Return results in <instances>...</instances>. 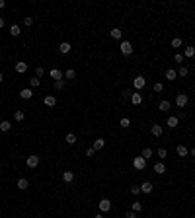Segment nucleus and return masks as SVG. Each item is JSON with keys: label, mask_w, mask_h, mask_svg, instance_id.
<instances>
[{"label": "nucleus", "mask_w": 195, "mask_h": 218, "mask_svg": "<svg viewBox=\"0 0 195 218\" xmlns=\"http://www.w3.org/2000/svg\"><path fill=\"white\" fill-rule=\"evenodd\" d=\"M119 51L123 53L125 57H129V55H133V45H131L129 41H121V45H119Z\"/></svg>", "instance_id": "f257e3e1"}, {"label": "nucleus", "mask_w": 195, "mask_h": 218, "mask_svg": "<svg viewBox=\"0 0 195 218\" xmlns=\"http://www.w3.org/2000/svg\"><path fill=\"white\" fill-rule=\"evenodd\" d=\"M133 168L135 169H144L146 168V160H144L143 156H137L135 160H133Z\"/></svg>", "instance_id": "f03ea898"}, {"label": "nucleus", "mask_w": 195, "mask_h": 218, "mask_svg": "<svg viewBox=\"0 0 195 218\" xmlns=\"http://www.w3.org/2000/svg\"><path fill=\"white\" fill-rule=\"evenodd\" d=\"M39 162H41V158L39 156H28V160H25V164H28V168H37L39 166Z\"/></svg>", "instance_id": "7ed1b4c3"}, {"label": "nucleus", "mask_w": 195, "mask_h": 218, "mask_svg": "<svg viewBox=\"0 0 195 218\" xmlns=\"http://www.w3.org/2000/svg\"><path fill=\"white\" fill-rule=\"evenodd\" d=\"M133 86H135V90H143L146 86V78L144 76H137L133 80Z\"/></svg>", "instance_id": "20e7f679"}, {"label": "nucleus", "mask_w": 195, "mask_h": 218, "mask_svg": "<svg viewBox=\"0 0 195 218\" xmlns=\"http://www.w3.org/2000/svg\"><path fill=\"white\" fill-rule=\"evenodd\" d=\"M51 78H53L55 82H59V80H65V72H62V70H59V68H53V70H51Z\"/></svg>", "instance_id": "39448f33"}, {"label": "nucleus", "mask_w": 195, "mask_h": 218, "mask_svg": "<svg viewBox=\"0 0 195 218\" xmlns=\"http://www.w3.org/2000/svg\"><path fill=\"white\" fill-rule=\"evenodd\" d=\"M98 206H99V210H102V212H107L109 209H111V201H109V199H102L98 203Z\"/></svg>", "instance_id": "423d86ee"}, {"label": "nucleus", "mask_w": 195, "mask_h": 218, "mask_svg": "<svg viewBox=\"0 0 195 218\" xmlns=\"http://www.w3.org/2000/svg\"><path fill=\"white\" fill-rule=\"evenodd\" d=\"M176 105H178V107H186V105H187V95L186 94L176 95Z\"/></svg>", "instance_id": "0eeeda50"}, {"label": "nucleus", "mask_w": 195, "mask_h": 218, "mask_svg": "<svg viewBox=\"0 0 195 218\" xmlns=\"http://www.w3.org/2000/svg\"><path fill=\"white\" fill-rule=\"evenodd\" d=\"M43 103L47 105V107H55V105H57V98H55V95H45Z\"/></svg>", "instance_id": "6e6552de"}, {"label": "nucleus", "mask_w": 195, "mask_h": 218, "mask_svg": "<svg viewBox=\"0 0 195 218\" xmlns=\"http://www.w3.org/2000/svg\"><path fill=\"white\" fill-rule=\"evenodd\" d=\"M152 189H154V185H152L150 181H144L143 185H141V193H146V195H148V193H152Z\"/></svg>", "instance_id": "1a4fd4ad"}, {"label": "nucleus", "mask_w": 195, "mask_h": 218, "mask_svg": "<svg viewBox=\"0 0 195 218\" xmlns=\"http://www.w3.org/2000/svg\"><path fill=\"white\" fill-rule=\"evenodd\" d=\"M16 185H18V189H20V191H25V189L29 187V181H28V179H25V177H20V179H18V183H16Z\"/></svg>", "instance_id": "9d476101"}, {"label": "nucleus", "mask_w": 195, "mask_h": 218, "mask_svg": "<svg viewBox=\"0 0 195 218\" xmlns=\"http://www.w3.org/2000/svg\"><path fill=\"white\" fill-rule=\"evenodd\" d=\"M62 181H65V183H72V181H74V172H62Z\"/></svg>", "instance_id": "9b49d317"}, {"label": "nucleus", "mask_w": 195, "mask_h": 218, "mask_svg": "<svg viewBox=\"0 0 195 218\" xmlns=\"http://www.w3.org/2000/svg\"><path fill=\"white\" fill-rule=\"evenodd\" d=\"M150 132H152L154 136H162L164 129H162V125H152V127H150Z\"/></svg>", "instance_id": "f8f14e48"}, {"label": "nucleus", "mask_w": 195, "mask_h": 218, "mask_svg": "<svg viewBox=\"0 0 195 218\" xmlns=\"http://www.w3.org/2000/svg\"><path fill=\"white\" fill-rule=\"evenodd\" d=\"M16 72L18 74L28 72V62H16Z\"/></svg>", "instance_id": "ddd939ff"}, {"label": "nucleus", "mask_w": 195, "mask_h": 218, "mask_svg": "<svg viewBox=\"0 0 195 218\" xmlns=\"http://www.w3.org/2000/svg\"><path fill=\"white\" fill-rule=\"evenodd\" d=\"M70 49H72V45H70V43H66V41L59 45V51L62 53V55H68V53H70Z\"/></svg>", "instance_id": "4468645a"}, {"label": "nucleus", "mask_w": 195, "mask_h": 218, "mask_svg": "<svg viewBox=\"0 0 195 218\" xmlns=\"http://www.w3.org/2000/svg\"><path fill=\"white\" fill-rule=\"evenodd\" d=\"M31 95H33L31 88H24L22 92H20V98H22V99H31Z\"/></svg>", "instance_id": "2eb2a0df"}, {"label": "nucleus", "mask_w": 195, "mask_h": 218, "mask_svg": "<svg viewBox=\"0 0 195 218\" xmlns=\"http://www.w3.org/2000/svg\"><path fill=\"white\" fill-rule=\"evenodd\" d=\"M176 152H178V156H180V158H183V156H187V154H189L187 146H183V144H180V146H178V148H176Z\"/></svg>", "instance_id": "dca6fc26"}, {"label": "nucleus", "mask_w": 195, "mask_h": 218, "mask_svg": "<svg viewBox=\"0 0 195 218\" xmlns=\"http://www.w3.org/2000/svg\"><path fill=\"white\" fill-rule=\"evenodd\" d=\"M103 146H105V140H103V138H98V140H94V146H92V148L98 152V150H102Z\"/></svg>", "instance_id": "f3484780"}, {"label": "nucleus", "mask_w": 195, "mask_h": 218, "mask_svg": "<svg viewBox=\"0 0 195 218\" xmlns=\"http://www.w3.org/2000/svg\"><path fill=\"white\" fill-rule=\"evenodd\" d=\"M154 172L158 173V175H162V173H166V166L162 162H158V164H154Z\"/></svg>", "instance_id": "a211bd4d"}, {"label": "nucleus", "mask_w": 195, "mask_h": 218, "mask_svg": "<svg viewBox=\"0 0 195 218\" xmlns=\"http://www.w3.org/2000/svg\"><path fill=\"white\" fill-rule=\"evenodd\" d=\"M141 102H143V95L141 94H131V103L133 105H139Z\"/></svg>", "instance_id": "6ab92c4d"}, {"label": "nucleus", "mask_w": 195, "mask_h": 218, "mask_svg": "<svg viewBox=\"0 0 195 218\" xmlns=\"http://www.w3.org/2000/svg\"><path fill=\"white\" fill-rule=\"evenodd\" d=\"M178 123H180V119H178V117H168V127H170V129H176Z\"/></svg>", "instance_id": "aec40b11"}, {"label": "nucleus", "mask_w": 195, "mask_h": 218, "mask_svg": "<svg viewBox=\"0 0 195 218\" xmlns=\"http://www.w3.org/2000/svg\"><path fill=\"white\" fill-rule=\"evenodd\" d=\"M183 57H189V58H193L195 57V47H186V51H183Z\"/></svg>", "instance_id": "412c9836"}, {"label": "nucleus", "mask_w": 195, "mask_h": 218, "mask_svg": "<svg viewBox=\"0 0 195 218\" xmlns=\"http://www.w3.org/2000/svg\"><path fill=\"white\" fill-rule=\"evenodd\" d=\"M65 78H66V80H74V78H76V70H74V68H68V70L65 72Z\"/></svg>", "instance_id": "4be33fe9"}, {"label": "nucleus", "mask_w": 195, "mask_h": 218, "mask_svg": "<svg viewBox=\"0 0 195 218\" xmlns=\"http://www.w3.org/2000/svg\"><path fill=\"white\" fill-rule=\"evenodd\" d=\"M109 33H111V37H113V39H121V37H123V31H121V29H117V28H113L111 31H109Z\"/></svg>", "instance_id": "5701e85b"}, {"label": "nucleus", "mask_w": 195, "mask_h": 218, "mask_svg": "<svg viewBox=\"0 0 195 218\" xmlns=\"http://www.w3.org/2000/svg\"><path fill=\"white\" fill-rule=\"evenodd\" d=\"M10 127H12V123H10V121H2V123H0V131H2V132H8Z\"/></svg>", "instance_id": "b1692460"}, {"label": "nucleus", "mask_w": 195, "mask_h": 218, "mask_svg": "<svg viewBox=\"0 0 195 218\" xmlns=\"http://www.w3.org/2000/svg\"><path fill=\"white\" fill-rule=\"evenodd\" d=\"M176 76H178V72L174 70V68H170V70H166V78H168V80H176Z\"/></svg>", "instance_id": "393cba45"}, {"label": "nucleus", "mask_w": 195, "mask_h": 218, "mask_svg": "<svg viewBox=\"0 0 195 218\" xmlns=\"http://www.w3.org/2000/svg\"><path fill=\"white\" fill-rule=\"evenodd\" d=\"M10 35H12V37H18L20 35V25H12V28H10Z\"/></svg>", "instance_id": "a878e982"}, {"label": "nucleus", "mask_w": 195, "mask_h": 218, "mask_svg": "<svg viewBox=\"0 0 195 218\" xmlns=\"http://www.w3.org/2000/svg\"><path fill=\"white\" fill-rule=\"evenodd\" d=\"M158 109H160V111H168V109H170V102H166V99L160 102V103H158Z\"/></svg>", "instance_id": "bb28decb"}, {"label": "nucleus", "mask_w": 195, "mask_h": 218, "mask_svg": "<svg viewBox=\"0 0 195 218\" xmlns=\"http://www.w3.org/2000/svg\"><path fill=\"white\" fill-rule=\"evenodd\" d=\"M172 47H174V49H180V47H182V39H180V37H174V39H172Z\"/></svg>", "instance_id": "cd10ccee"}, {"label": "nucleus", "mask_w": 195, "mask_h": 218, "mask_svg": "<svg viewBox=\"0 0 195 218\" xmlns=\"http://www.w3.org/2000/svg\"><path fill=\"white\" fill-rule=\"evenodd\" d=\"M66 144H76V136L72 135V132H68V135H66Z\"/></svg>", "instance_id": "c85d7f7f"}, {"label": "nucleus", "mask_w": 195, "mask_h": 218, "mask_svg": "<svg viewBox=\"0 0 195 218\" xmlns=\"http://www.w3.org/2000/svg\"><path fill=\"white\" fill-rule=\"evenodd\" d=\"M119 125H121V127H123V129H129V127H131V121L127 119V117H123V119H121V121H119Z\"/></svg>", "instance_id": "c756f323"}, {"label": "nucleus", "mask_w": 195, "mask_h": 218, "mask_svg": "<svg viewBox=\"0 0 195 218\" xmlns=\"http://www.w3.org/2000/svg\"><path fill=\"white\" fill-rule=\"evenodd\" d=\"M14 119H16V121H24V119H25L24 111H16V113H14Z\"/></svg>", "instance_id": "7c9ffc66"}, {"label": "nucleus", "mask_w": 195, "mask_h": 218, "mask_svg": "<svg viewBox=\"0 0 195 218\" xmlns=\"http://www.w3.org/2000/svg\"><path fill=\"white\" fill-rule=\"evenodd\" d=\"M39 84H41V80H39V78H35V76H33V78H31V80H29V86H31V88H37Z\"/></svg>", "instance_id": "2f4dec72"}, {"label": "nucleus", "mask_w": 195, "mask_h": 218, "mask_svg": "<svg viewBox=\"0 0 195 218\" xmlns=\"http://www.w3.org/2000/svg\"><path fill=\"white\" fill-rule=\"evenodd\" d=\"M43 74H45V68H43V66H37V68H35V76H37V78H41Z\"/></svg>", "instance_id": "473e14b6"}, {"label": "nucleus", "mask_w": 195, "mask_h": 218, "mask_svg": "<svg viewBox=\"0 0 195 218\" xmlns=\"http://www.w3.org/2000/svg\"><path fill=\"white\" fill-rule=\"evenodd\" d=\"M150 156H152V150H150V148H144V150H143V158H144V160H148Z\"/></svg>", "instance_id": "72a5a7b5"}, {"label": "nucleus", "mask_w": 195, "mask_h": 218, "mask_svg": "<svg viewBox=\"0 0 195 218\" xmlns=\"http://www.w3.org/2000/svg\"><path fill=\"white\" fill-rule=\"evenodd\" d=\"M158 156H160V160H164V158L168 156V152H166V148H158Z\"/></svg>", "instance_id": "f704fd0d"}, {"label": "nucleus", "mask_w": 195, "mask_h": 218, "mask_svg": "<svg viewBox=\"0 0 195 218\" xmlns=\"http://www.w3.org/2000/svg\"><path fill=\"white\" fill-rule=\"evenodd\" d=\"M154 92H164V84H162V82H156V84H154Z\"/></svg>", "instance_id": "c9c22d12"}, {"label": "nucleus", "mask_w": 195, "mask_h": 218, "mask_svg": "<svg viewBox=\"0 0 195 218\" xmlns=\"http://www.w3.org/2000/svg\"><path fill=\"white\" fill-rule=\"evenodd\" d=\"M143 210V205L141 203H133V212H141Z\"/></svg>", "instance_id": "e433bc0d"}, {"label": "nucleus", "mask_w": 195, "mask_h": 218, "mask_svg": "<svg viewBox=\"0 0 195 218\" xmlns=\"http://www.w3.org/2000/svg\"><path fill=\"white\" fill-rule=\"evenodd\" d=\"M178 76H187V66H182L180 70H178Z\"/></svg>", "instance_id": "4c0bfd02"}, {"label": "nucleus", "mask_w": 195, "mask_h": 218, "mask_svg": "<svg viewBox=\"0 0 195 218\" xmlns=\"http://www.w3.org/2000/svg\"><path fill=\"white\" fill-rule=\"evenodd\" d=\"M55 88H57V90H62V88H65V80H59V82H55Z\"/></svg>", "instance_id": "58836bf2"}, {"label": "nucleus", "mask_w": 195, "mask_h": 218, "mask_svg": "<svg viewBox=\"0 0 195 218\" xmlns=\"http://www.w3.org/2000/svg\"><path fill=\"white\" fill-rule=\"evenodd\" d=\"M31 24H33V18H29V16L24 18V25H31Z\"/></svg>", "instance_id": "ea45409f"}, {"label": "nucleus", "mask_w": 195, "mask_h": 218, "mask_svg": "<svg viewBox=\"0 0 195 218\" xmlns=\"http://www.w3.org/2000/svg\"><path fill=\"white\" fill-rule=\"evenodd\" d=\"M174 58H176V62H182L183 61V55H182V53H176V57H174Z\"/></svg>", "instance_id": "a19ab883"}, {"label": "nucleus", "mask_w": 195, "mask_h": 218, "mask_svg": "<svg viewBox=\"0 0 195 218\" xmlns=\"http://www.w3.org/2000/svg\"><path fill=\"white\" fill-rule=\"evenodd\" d=\"M141 193V187H131V195H139Z\"/></svg>", "instance_id": "79ce46f5"}, {"label": "nucleus", "mask_w": 195, "mask_h": 218, "mask_svg": "<svg viewBox=\"0 0 195 218\" xmlns=\"http://www.w3.org/2000/svg\"><path fill=\"white\" fill-rule=\"evenodd\" d=\"M129 95H131V92H129V90H125V92H123V95H121V99H123V102H125V99H127Z\"/></svg>", "instance_id": "37998d69"}, {"label": "nucleus", "mask_w": 195, "mask_h": 218, "mask_svg": "<svg viewBox=\"0 0 195 218\" xmlns=\"http://www.w3.org/2000/svg\"><path fill=\"white\" fill-rule=\"evenodd\" d=\"M94 154H96V150H94V148H88V150H86V156H94Z\"/></svg>", "instance_id": "c03bdc74"}, {"label": "nucleus", "mask_w": 195, "mask_h": 218, "mask_svg": "<svg viewBox=\"0 0 195 218\" xmlns=\"http://www.w3.org/2000/svg\"><path fill=\"white\" fill-rule=\"evenodd\" d=\"M125 218H137V212L131 210V212H127V214H125Z\"/></svg>", "instance_id": "a18cd8bd"}, {"label": "nucleus", "mask_w": 195, "mask_h": 218, "mask_svg": "<svg viewBox=\"0 0 195 218\" xmlns=\"http://www.w3.org/2000/svg\"><path fill=\"white\" fill-rule=\"evenodd\" d=\"M0 28H4V18L0 16Z\"/></svg>", "instance_id": "49530a36"}, {"label": "nucleus", "mask_w": 195, "mask_h": 218, "mask_svg": "<svg viewBox=\"0 0 195 218\" xmlns=\"http://www.w3.org/2000/svg\"><path fill=\"white\" fill-rule=\"evenodd\" d=\"M6 6V2H4V0H0V8H4Z\"/></svg>", "instance_id": "de8ad7c7"}, {"label": "nucleus", "mask_w": 195, "mask_h": 218, "mask_svg": "<svg viewBox=\"0 0 195 218\" xmlns=\"http://www.w3.org/2000/svg\"><path fill=\"white\" fill-rule=\"evenodd\" d=\"M96 218H103V214H102V212H99V214H96Z\"/></svg>", "instance_id": "09e8293b"}, {"label": "nucleus", "mask_w": 195, "mask_h": 218, "mask_svg": "<svg viewBox=\"0 0 195 218\" xmlns=\"http://www.w3.org/2000/svg\"><path fill=\"white\" fill-rule=\"evenodd\" d=\"M191 156H193V158H195V148H191Z\"/></svg>", "instance_id": "8fccbe9b"}, {"label": "nucleus", "mask_w": 195, "mask_h": 218, "mask_svg": "<svg viewBox=\"0 0 195 218\" xmlns=\"http://www.w3.org/2000/svg\"><path fill=\"white\" fill-rule=\"evenodd\" d=\"M2 80H4V76H2V72H0V84H2Z\"/></svg>", "instance_id": "3c124183"}]
</instances>
